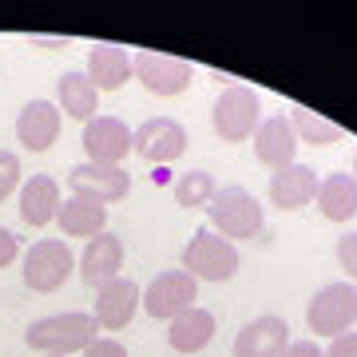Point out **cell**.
I'll return each instance as SVG.
<instances>
[{"instance_id": "cell-27", "label": "cell", "mask_w": 357, "mask_h": 357, "mask_svg": "<svg viewBox=\"0 0 357 357\" xmlns=\"http://www.w3.org/2000/svg\"><path fill=\"white\" fill-rule=\"evenodd\" d=\"M337 266L345 270V282L357 286V230H345L337 238Z\"/></svg>"}, {"instance_id": "cell-20", "label": "cell", "mask_w": 357, "mask_h": 357, "mask_svg": "<svg viewBox=\"0 0 357 357\" xmlns=\"http://www.w3.org/2000/svg\"><path fill=\"white\" fill-rule=\"evenodd\" d=\"M215 337V314L203 306L187 310V314H178L175 321H167V345L175 349V354H199L206 349Z\"/></svg>"}, {"instance_id": "cell-31", "label": "cell", "mask_w": 357, "mask_h": 357, "mask_svg": "<svg viewBox=\"0 0 357 357\" xmlns=\"http://www.w3.org/2000/svg\"><path fill=\"white\" fill-rule=\"evenodd\" d=\"M282 357H326V349H321L318 342H306V337H302V342L286 345V354H282Z\"/></svg>"}, {"instance_id": "cell-6", "label": "cell", "mask_w": 357, "mask_h": 357, "mask_svg": "<svg viewBox=\"0 0 357 357\" xmlns=\"http://www.w3.org/2000/svg\"><path fill=\"white\" fill-rule=\"evenodd\" d=\"M72 270H76V255H72V246L64 238H40L24 250L20 278L32 294H56L72 278Z\"/></svg>"}, {"instance_id": "cell-19", "label": "cell", "mask_w": 357, "mask_h": 357, "mask_svg": "<svg viewBox=\"0 0 357 357\" xmlns=\"http://www.w3.org/2000/svg\"><path fill=\"white\" fill-rule=\"evenodd\" d=\"M84 76L96 84V91H119L131 76V56L128 48H119V44H96V48L88 52V72Z\"/></svg>"}, {"instance_id": "cell-1", "label": "cell", "mask_w": 357, "mask_h": 357, "mask_svg": "<svg viewBox=\"0 0 357 357\" xmlns=\"http://www.w3.org/2000/svg\"><path fill=\"white\" fill-rule=\"evenodd\" d=\"M96 333H100V326H96V318H91V314L68 310V314H48V318H36L24 330V342H28V349H36V354L72 357V354H84V349L96 342Z\"/></svg>"}, {"instance_id": "cell-30", "label": "cell", "mask_w": 357, "mask_h": 357, "mask_svg": "<svg viewBox=\"0 0 357 357\" xmlns=\"http://www.w3.org/2000/svg\"><path fill=\"white\" fill-rule=\"evenodd\" d=\"M326 357H357V333L349 330V333H342V337H333Z\"/></svg>"}, {"instance_id": "cell-4", "label": "cell", "mask_w": 357, "mask_h": 357, "mask_svg": "<svg viewBox=\"0 0 357 357\" xmlns=\"http://www.w3.org/2000/svg\"><path fill=\"white\" fill-rule=\"evenodd\" d=\"M195 282H230L238 274V246L215 234L211 227H199L191 243L183 246V266Z\"/></svg>"}, {"instance_id": "cell-8", "label": "cell", "mask_w": 357, "mask_h": 357, "mask_svg": "<svg viewBox=\"0 0 357 357\" xmlns=\"http://www.w3.org/2000/svg\"><path fill=\"white\" fill-rule=\"evenodd\" d=\"M199 302V282L187 270H163L143 286V310L155 321H175L178 314L195 310Z\"/></svg>"}, {"instance_id": "cell-26", "label": "cell", "mask_w": 357, "mask_h": 357, "mask_svg": "<svg viewBox=\"0 0 357 357\" xmlns=\"http://www.w3.org/2000/svg\"><path fill=\"white\" fill-rule=\"evenodd\" d=\"M20 191V159L16 151H0V203Z\"/></svg>"}, {"instance_id": "cell-5", "label": "cell", "mask_w": 357, "mask_h": 357, "mask_svg": "<svg viewBox=\"0 0 357 357\" xmlns=\"http://www.w3.org/2000/svg\"><path fill=\"white\" fill-rule=\"evenodd\" d=\"M306 326L318 337H342L357 326V286L354 282H330L321 286L306 306Z\"/></svg>"}, {"instance_id": "cell-18", "label": "cell", "mask_w": 357, "mask_h": 357, "mask_svg": "<svg viewBox=\"0 0 357 357\" xmlns=\"http://www.w3.org/2000/svg\"><path fill=\"white\" fill-rule=\"evenodd\" d=\"M60 183L52 175H32L20 183V218H24L28 227H48V222H56V215H60Z\"/></svg>"}, {"instance_id": "cell-32", "label": "cell", "mask_w": 357, "mask_h": 357, "mask_svg": "<svg viewBox=\"0 0 357 357\" xmlns=\"http://www.w3.org/2000/svg\"><path fill=\"white\" fill-rule=\"evenodd\" d=\"M28 44H36V48H68V44H72V40L68 36H28Z\"/></svg>"}, {"instance_id": "cell-15", "label": "cell", "mask_w": 357, "mask_h": 357, "mask_svg": "<svg viewBox=\"0 0 357 357\" xmlns=\"http://www.w3.org/2000/svg\"><path fill=\"white\" fill-rule=\"evenodd\" d=\"M60 123H64V115L52 100H28L16 115V139L24 143L28 151L40 155L60 139Z\"/></svg>"}, {"instance_id": "cell-34", "label": "cell", "mask_w": 357, "mask_h": 357, "mask_svg": "<svg viewBox=\"0 0 357 357\" xmlns=\"http://www.w3.org/2000/svg\"><path fill=\"white\" fill-rule=\"evenodd\" d=\"M44 357H60V354H44Z\"/></svg>"}, {"instance_id": "cell-11", "label": "cell", "mask_w": 357, "mask_h": 357, "mask_svg": "<svg viewBox=\"0 0 357 357\" xmlns=\"http://www.w3.org/2000/svg\"><path fill=\"white\" fill-rule=\"evenodd\" d=\"M84 151L88 163H103V167H123V159L131 155V128L115 115H96L84 123Z\"/></svg>"}, {"instance_id": "cell-25", "label": "cell", "mask_w": 357, "mask_h": 357, "mask_svg": "<svg viewBox=\"0 0 357 357\" xmlns=\"http://www.w3.org/2000/svg\"><path fill=\"white\" fill-rule=\"evenodd\" d=\"M218 183L211 171H203V167H195V171H183V175L171 183V195H175V203L183 206V211H206L211 206V199H215Z\"/></svg>"}, {"instance_id": "cell-24", "label": "cell", "mask_w": 357, "mask_h": 357, "mask_svg": "<svg viewBox=\"0 0 357 357\" xmlns=\"http://www.w3.org/2000/svg\"><path fill=\"white\" fill-rule=\"evenodd\" d=\"M290 128H294V135H298V143H310V147H333V143L345 139L342 123H333V119L310 112V107H294Z\"/></svg>"}, {"instance_id": "cell-10", "label": "cell", "mask_w": 357, "mask_h": 357, "mask_svg": "<svg viewBox=\"0 0 357 357\" xmlns=\"http://www.w3.org/2000/svg\"><path fill=\"white\" fill-rule=\"evenodd\" d=\"M68 191L76 199H96V203H119L131 195V175L123 167H103V163H76L68 171Z\"/></svg>"}, {"instance_id": "cell-9", "label": "cell", "mask_w": 357, "mask_h": 357, "mask_svg": "<svg viewBox=\"0 0 357 357\" xmlns=\"http://www.w3.org/2000/svg\"><path fill=\"white\" fill-rule=\"evenodd\" d=\"M131 76L139 79L151 96L171 100V96H183L191 88L195 68L187 60H178V56H167V52H135L131 56Z\"/></svg>"}, {"instance_id": "cell-28", "label": "cell", "mask_w": 357, "mask_h": 357, "mask_svg": "<svg viewBox=\"0 0 357 357\" xmlns=\"http://www.w3.org/2000/svg\"><path fill=\"white\" fill-rule=\"evenodd\" d=\"M79 357H128V349L115 342V337H96V342H91Z\"/></svg>"}, {"instance_id": "cell-16", "label": "cell", "mask_w": 357, "mask_h": 357, "mask_svg": "<svg viewBox=\"0 0 357 357\" xmlns=\"http://www.w3.org/2000/svg\"><path fill=\"white\" fill-rule=\"evenodd\" d=\"M298 135L290 128V115H270L262 119L255 131V159L270 171H282V167L298 163Z\"/></svg>"}, {"instance_id": "cell-21", "label": "cell", "mask_w": 357, "mask_h": 357, "mask_svg": "<svg viewBox=\"0 0 357 357\" xmlns=\"http://www.w3.org/2000/svg\"><path fill=\"white\" fill-rule=\"evenodd\" d=\"M56 107H60V115H72L79 123H88L100 112V91L84 72H64L56 79Z\"/></svg>"}, {"instance_id": "cell-3", "label": "cell", "mask_w": 357, "mask_h": 357, "mask_svg": "<svg viewBox=\"0 0 357 357\" xmlns=\"http://www.w3.org/2000/svg\"><path fill=\"white\" fill-rule=\"evenodd\" d=\"M258 123H262V96L243 84H227L218 91L215 107H211V128L222 143H246L255 139Z\"/></svg>"}, {"instance_id": "cell-13", "label": "cell", "mask_w": 357, "mask_h": 357, "mask_svg": "<svg viewBox=\"0 0 357 357\" xmlns=\"http://www.w3.org/2000/svg\"><path fill=\"white\" fill-rule=\"evenodd\" d=\"M143 310V286L131 278H115L107 282V286H100L96 290V310H91V318H96V326L107 333L123 330V326H131V318Z\"/></svg>"}, {"instance_id": "cell-7", "label": "cell", "mask_w": 357, "mask_h": 357, "mask_svg": "<svg viewBox=\"0 0 357 357\" xmlns=\"http://www.w3.org/2000/svg\"><path fill=\"white\" fill-rule=\"evenodd\" d=\"M187 143H191L187 128L178 119H171V115H151V119H143L139 128L131 131V151L155 167H167L175 159H183Z\"/></svg>"}, {"instance_id": "cell-12", "label": "cell", "mask_w": 357, "mask_h": 357, "mask_svg": "<svg viewBox=\"0 0 357 357\" xmlns=\"http://www.w3.org/2000/svg\"><path fill=\"white\" fill-rule=\"evenodd\" d=\"M76 270H79V282L91 286V290H100V286H107V282L123 278V238L112 234V230L88 238L84 255L76 258Z\"/></svg>"}, {"instance_id": "cell-29", "label": "cell", "mask_w": 357, "mask_h": 357, "mask_svg": "<svg viewBox=\"0 0 357 357\" xmlns=\"http://www.w3.org/2000/svg\"><path fill=\"white\" fill-rule=\"evenodd\" d=\"M16 258H20V243H16V234L8 227H0V270L13 266Z\"/></svg>"}, {"instance_id": "cell-22", "label": "cell", "mask_w": 357, "mask_h": 357, "mask_svg": "<svg viewBox=\"0 0 357 357\" xmlns=\"http://www.w3.org/2000/svg\"><path fill=\"white\" fill-rule=\"evenodd\" d=\"M60 230H64L68 238H96L107 230V206L96 203V199H76V195H68L64 203H60V215H56Z\"/></svg>"}, {"instance_id": "cell-17", "label": "cell", "mask_w": 357, "mask_h": 357, "mask_svg": "<svg viewBox=\"0 0 357 357\" xmlns=\"http://www.w3.org/2000/svg\"><path fill=\"white\" fill-rule=\"evenodd\" d=\"M318 171L306 163H290L270 175V203L278 211H302L318 199Z\"/></svg>"}, {"instance_id": "cell-33", "label": "cell", "mask_w": 357, "mask_h": 357, "mask_svg": "<svg viewBox=\"0 0 357 357\" xmlns=\"http://www.w3.org/2000/svg\"><path fill=\"white\" fill-rule=\"evenodd\" d=\"M354 183H357V151H354Z\"/></svg>"}, {"instance_id": "cell-23", "label": "cell", "mask_w": 357, "mask_h": 357, "mask_svg": "<svg viewBox=\"0 0 357 357\" xmlns=\"http://www.w3.org/2000/svg\"><path fill=\"white\" fill-rule=\"evenodd\" d=\"M318 211L330 222H349L357 215V183L349 171H330L318 183Z\"/></svg>"}, {"instance_id": "cell-14", "label": "cell", "mask_w": 357, "mask_h": 357, "mask_svg": "<svg viewBox=\"0 0 357 357\" xmlns=\"http://www.w3.org/2000/svg\"><path fill=\"white\" fill-rule=\"evenodd\" d=\"M286 345H290V326L278 314H262L234 333V357H282Z\"/></svg>"}, {"instance_id": "cell-2", "label": "cell", "mask_w": 357, "mask_h": 357, "mask_svg": "<svg viewBox=\"0 0 357 357\" xmlns=\"http://www.w3.org/2000/svg\"><path fill=\"white\" fill-rule=\"evenodd\" d=\"M206 218H211V230L230 238V243L258 238L266 227V211L246 187H218L211 206H206Z\"/></svg>"}]
</instances>
